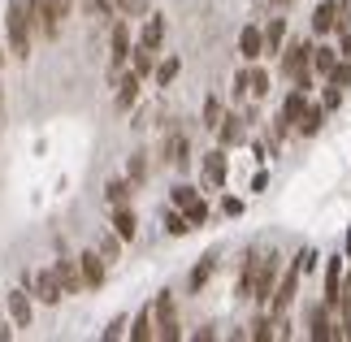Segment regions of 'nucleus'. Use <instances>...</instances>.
<instances>
[{
  "instance_id": "nucleus-1",
  "label": "nucleus",
  "mask_w": 351,
  "mask_h": 342,
  "mask_svg": "<svg viewBox=\"0 0 351 342\" xmlns=\"http://www.w3.org/2000/svg\"><path fill=\"white\" fill-rule=\"evenodd\" d=\"M278 273H282L278 252H247L243 273H239V299H261V304H269V295L278 291Z\"/></svg>"
},
{
  "instance_id": "nucleus-2",
  "label": "nucleus",
  "mask_w": 351,
  "mask_h": 342,
  "mask_svg": "<svg viewBox=\"0 0 351 342\" xmlns=\"http://www.w3.org/2000/svg\"><path fill=\"white\" fill-rule=\"evenodd\" d=\"M317 265V252L313 247H304L300 256H295L291 260V269L287 273H282V282H278V291H274V299H269V312H274V321L282 317V312H287L291 304H295V291H300V278H304V273L308 269H313Z\"/></svg>"
},
{
  "instance_id": "nucleus-3",
  "label": "nucleus",
  "mask_w": 351,
  "mask_h": 342,
  "mask_svg": "<svg viewBox=\"0 0 351 342\" xmlns=\"http://www.w3.org/2000/svg\"><path fill=\"white\" fill-rule=\"evenodd\" d=\"M5 31H9V48L13 57H31V35H35V18H31V5L26 0H13L9 13H5Z\"/></svg>"
},
{
  "instance_id": "nucleus-4",
  "label": "nucleus",
  "mask_w": 351,
  "mask_h": 342,
  "mask_svg": "<svg viewBox=\"0 0 351 342\" xmlns=\"http://www.w3.org/2000/svg\"><path fill=\"white\" fill-rule=\"evenodd\" d=\"M313 48L317 44H304V39H295V44L282 48V74H287L291 83H300L304 91L313 83Z\"/></svg>"
},
{
  "instance_id": "nucleus-5",
  "label": "nucleus",
  "mask_w": 351,
  "mask_h": 342,
  "mask_svg": "<svg viewBox=\"0 0 351 342\" xmlns=\"http://www.w3.org/2000/svg\"><path fill=\"white\" fill-rule=\"evenodd\" d=\"M126 61H130V26L126 22H113V31H109V83L121 78Z\"/></svg>"
},
{
  "instance_id": "nucleus-6",
  "label": "nucleus",
  "mask_w": 351,
  "mask_h": 342,
  "mask_svg": "<svg viewBox=\"0 0 351 342\" xmlns=\"http://www.w3.org/2000/svg\"><path fill=\"white\" fill-rule=\"evenodd\" d=\"M31 5V18H35V31L44 35V39H57L61 31V18H65V9H61V0H26Z\"/></svg>"
},
{
  "instance_id": "nucleus-7",
  "label": "nucleus",
  "mask_w": 351,
  "mask_h": 342,
  "mask_svg": "<svg viewBox=\"0 0 351 342\" xmlns=\"http://www.w3.org/2000/svg\"><path fill=\"white\" fill-rule=\"evenodd\" d=\"M169 199H173V208H182V212H186V221H191V225H204V221H208V204L199 199V191H195V186H186V182H182V186H173V191H169Z\"/></svg>"
},
{
  "instance_id": "nucleus-8",
  "label": "nucleus",
  "mask_w": 351,
  "mask_h": 342,
  "mask_svg": "<svg viewBox=\"0 0 351 342\" xmlns=\"http://www.w3.org/2000/svg\"><path fill=\"white\" fill-rule=\"evenodd\" d=\"M35 286V295L44 299V304H61V295H65V286L57 278V269H44V273H35V278H26Z\"/></svg>"
},
{
  "instance_id": "nucleus-9",
  "label": "nucleus",
  "mask_w": 351,
  "mask_h": 342,
  "mask_svg": "<svg viewBox=\"0 0 351 342\" xmlns=\"http://www.w3.org/2000/svg\"><path fill=\"white\" fill-rule=\"evenodd\" d=\"M304 113H308V95H304V87H295V91L287 95V104H282V126H278V134L291 130V126H300Z\"/></svg>"
},
{
  "instance_id": "nucleus-10",
  "label": "nucleus",
  "mask_w": 351,
  "mask_h": 342,
  "mask_svg": "<svg viewBox=\"0 0 351 342\" xmlns=\"http://www.w3.org/2000/svg\"><path fill=\"white\" fill-rule=\"evenodd\" d=\"M239 57H243V61H261V57H265V26H243V35H239Z\"/></svg>"
},
{
  "instance_id": "nucleus-11",
  "label": "nucleus",
  "mask_w": 351,
  "mask_h": 342,
  "mask_svg": "<svg viewBox=\"0 0 351 342\" xmlns=\"http://www.w3.org/2000/svg\"><path fill=\"white\" fill-rule=\"evenodd\" d=\"M52 269H57V278H61V286H65V295H78V291H83V269H78V260H57V265H52Z\"/></svg>"
},
{
  "instance_id": "nucleus-12",
  "label": "nucleus",
  "mask_w": 351,
  "mask_h": 342,
  "mask_svg": "<svg viewBox=\"0 0 351 342\" xmlns=\"http://www.w3.org/2000/svg\"><path fill=\"white\" fill-rule=\"evenodd\" d=\"M339 13H343V0H321V9H317V18H313V31L317 35H326L339 26Z\"/></svg>"
},
{
  "instance_id": "nucleus-13",
  "label": "nucleus",
  "mask_w": 351,
  "mask_h": 342,
  "mask_svg": "<svg viewBox=\"0 0 351 342\" xmlns=\"http://www.w3.org/2000/svg\"><path fill=\"white\" fill-rule=\"evenodd\" d=\"M239 87L247 91V95H256V100H261V95H269V74L252 65V70H243V74H239Z\"/></svg>"
},
{
  "instance_id": "nucleus-14",
  "label": "nucleus",
  "mask_w": 351,
  "mask_h": 342,
  "mask_svg": "<svg viewBox=\"0 0 351 342\" xmlns=\"http://www.w3.org/2000/svg\"><path fill=\"white\" fill-rule=\"evenodd\" d=\"M113 87H117V108H121V113H126V108H130L134 100H139V74L130 70L126 78H117Z\"/></svg>"
},
{
  "instance_id": "nucleus-15",
  "label": "nucleus",
  "mask_w": 351,
  "mask_h": 342,
  "mask_svg": "<svg viewBox=\"0 0 351 342\" xmlns=\"http://www.w3.org/2000/svg\"><path fill=\"white\" fill-rule=\"evenodd\" d=\"M339 291H343V260L334 256L330 269H326V304H330V308L339 304Z\"/></svg>"
},
{
  "instance_id": "nucleus-16",
  "label": "nucleus",
  "mask_w": 351,
  "mask_h": 342,
  "mask_svg": "<svg viewBox=\"0 0 351 342\" xmlns=\"http://www.w3.org/2000/svg\"><path fill=\"white\" fill-rule=\"evenodd\" d=\"M204 182H208V186H221V182H226V152H221V147L204 156Z\"/></svg>"
},
{
  "instance_id": "nucleus-17",
  "label": "nucleus",
  "mask_w": 351,
  "mask_h": 342,
  "mask_svg": "<svg viewBox=\"0 0 351 342\" xmlns=\"http://www.w3.org/2000/svg\"><path fill=\"white\" fill-rule=\"evenodd\" d=\"M160 39H165V18H160V13H152V18L143 22V31H139V44H143V48H160Z\"/></svg>"
},
{
  "instance_id": "nucleus-18",
  "label": "nucleus",
  "mask_w": 351,
  "mask_h": 342,
  "mask_svg": "<svg viewBox=\"0 0 351 342\" xmlns=\"http://www.w3.org/2000/svg\"><path fill=\"white\" fill-rule=\"evenodd\" d=\"M9 317H13V325H31V299H26V291H9Z\"/></svg>"
},
{
  "instance_id": "nucleus-19",
  "label": "nucleus",
  "mask_w": 351,
  "mask_h": 342,
  "mask_svg": "<svg viewBox=\"0 0 351 342\" xmlns=\"http://www.w3.org/2000/svg\"><path fill=\"white\" fill-rule=\"evenodd\" d=\"M78 269H83V282L87 286H100L104 282V265L96 260V252H83V256H78Z\"/></svg>"
},
{
  "instance_id": "nucleus-20",
  "label": "nucleus",
  "mask_w": 351,
  "mask_h": 342,
  "mask_svg": "<svg viewBox=\"0 0 351 342\" xmlns=\"http://www.w3.org/2000/svg\"><path fill=\"white\" fill-rule=\"evenodd\" d=\"M282 39H287V22L269 18V26H265V52H282Z\"/></svg>"
},
{
  "instance_id": "nucleus-21",
  "label": "nucleus",
  "mask_w": 351,
  "mask_h": 342,
  "mask_svg": "<svg viewBox=\"0 0 351 342\" xmlns=\"http://www.w3.org/2000/svg\"><path fill=\"white\" fill-rule=\"evenodd\" d=\"M165 160H169L173 169H186V160H191V156H186V139H182V134H173V139L165 143Z\"/></svg>"
},
{
  "instance_id": "nucleus-22",
  "label": "nucleus",
  "mask_w": 351,
  "mask_h": 342,
  "mask_svg": "<svg viewBox=\"0 0 351 342\" xmlns=\"http://www.w3.org/2000/svg\"><path fill=\"white\" fill-rule=\"evenodd\" d=\"M334 65H339V52H334V48H313V70H317V74L330 78Z\"/></svg>"
},
{
  "instance_id": "nucleus-23",
  "label": "nucleus",
  "mask_w": 351,
  "mask_h": 342,
  "mask_svg": "<svg viewBox=\"0 0 351 342\" xmlns=\"http://www.w3.org/2000/svg\"><path fill=\"white\" fill-rule=\"evenodd\" d=\"M130 338H134V342H147V338H156V330H152V308H143L139 317H134V330H130Z\"/></svg>"
},
{
  "instance_id": "nucleus-24",
  "label": "nucleus",
  "mask_w": 351,
  "mask_h": 342,
  "mask_svg": "<svg viewBox=\"0 0 351 342\" xmlns=\"http://www.w3.org/2000/svg\"><path fill=\"white\" fill-rule=\"evenodd\" d=\"M113 230H117V239H134V212L126 208V204L113 212Z\"/></svg>"
},
{
  "instance_id": "nucleus-25",
  "label": "nucleus",
  "mask_w": 351,
  "mask_h": 342,
  "mask_svg": "<svg viewBox=\"0 0 351 342\" xmlns=\"http://www.w3.org/2000/svg\"><path fill=\"white\" fill-rule=\"evenodd\" d=\"M217 134H221V147H230V143H243V126H239V117H221Z\"/></svg>"
},
{
  "instance_id": "nucleus-26",
  "label": "nucleus",
  "mask_w": 351,
  "mask_h": 342,
  "mask_svg": "<svg viewBox=\"0 0 351 342\" xmlns=\"http://www.w3.org/2000/svg\"><path fill=\"white\" fill-rule=\"evenodd\" d=\"M313 338H317V342L334 338V325H330V304H326V308H321L317 317H313Z\"/></svg>"
},
{
  "instance_id": "nucleus-27",
  "label": "nucleus",
  "mask_w": 351,
  "mask_h": 342,
  "mask_svg": "<svg viewBox=\"0 0 351 342\" xmlns=\"http://www.w3.org/2000/svg\"><path fill=\"white\" fill-rule=\"evenodd\" d=\"M152 52H156V48H143V44L134 48V74H139V78L156 70V57H152Z\"/></svg>"
},
{
  "instance_id": "nucleus-28",
  "label": "nucleus",
  "mask_w": 351,
  "mask_h": 342,
  "mask_svg": "<svg viewBox=\"0 0 351 342\" xmlns=\"http://www.w3.org/2000/svg\"><path fill=\"white\" fill-rule=\"evenodd\" d=\"M321 121H326V108H308L304 121H300L295 130H300V134H317V130H321Z\"/></svg>"
},
{
  "instance_id": "nucleus-29",
  "label": "nucleus",
  "mask_w": 351,
  "mask_h": 342,
  "mask_svg": "<svg viewBox=\"0 0 351 342\" xmlns=\"http://www.w3.org/2000/svg\"><path fill=\"white\" fill-rule=\"evenodd\" d=\"M104 195H109V204H113V208H121V204L130 199V182H121V178H117V182H109V186H104Z\"/></svg>"
},
{
  "instance_id": "nucleus-30",
  "label": "nucleus",
  "mask_w": 351,
  "mask_h": 342,
  "mask_svg": "<svg viewBox=\"0 0 351 342\" xmlns=\"http://www.w3.org/2000/svg\"><path fill=\"white\" fill-rule=\"evenodd\" d=\"M165 230H169L173 239H182L186 230H191V221H186V212H169V217H165Z\"/></svg>"
},
{
  "instance_id": "nucleus-31",
  "label": "nucleus",
  "mask_w": 351,
  "mask_h": 342,
  "mask_svg": "<svg viewBox=\"0 0 351 342\" xmlns=\"http://www.w3.org/2000/svg\"><path fill=\"white\" fill-rule=\"evenodd\" d=\"M343 312V330H351V282H343V291H339V304H334Z\"/></svg>"
},
{
  "instance_id": "nucleus-32",
  "label": "nucleus",
  "mask_w": 351,
  "mask_h": 342,
  "mask_svg": "<svg viewBox=\"0 0 351 342\" xmlns=\"http://www.w3.org/2000/svg\"><path fill=\"white\" fill-rule=\"evenodd\" d=\"M173 78H178V61L169 57V61H160V65H156V83L165 87V83H173Z\"/></svg>"
},
{
  "instance_id": "nucleus-33",
  "label": "nucleus",
  "mask_w": 351,
  "mask_h": 342,
  "mask_svg": "<svg viewBox=\"0 0 351 342\" xmlns=\"http://www.w3.org/2000/svg\"><path fill=\"white\" fill-rule=\"evenodd\" d=\"M204 126H208V130H217V126H221V104H217V100H208V104H204Z\"/></svg>"
},
{
  "instance_id": "nucleus-34",
  "label": "nucleus",
  "mask_w": 351,
  "mask_h": 342,
  "mask_svg": "<svg viewBox=\"0 0 351 342\" xmlns=\"http://www.w3.org/2000/svg\"><path fill=\"white\" fill-rule=\"evenodd\" d=\"M208 273H213V256L204 260V265H195V273H191V286H195V291H199V286L208 282Z\"/></svg>"
},
{
  "instance_id": "nucleus-35",
  "label": "nucleus",
  "mask_w": 351,
  "mask_h": 342,
  "mask_svg": "<svg viewBox=\"0 0 351 342\" xmlns=\"http://www.w3.org/2000/svg\"><path fill=\"white\" fill-rule=\"evenodd\" d=\"M126 173H130V182H143V173H147V165H143V156H134L130 165H126Z\"/></svg>"
},
{
  "instance_id": "nucleus-36",
  "label": "nucleus",
  "mask_w": 351,
  "mask_h": 342,
  "mask_svg": "<svg viewBox=\"0 0 351 342\" xmlns=\"http://www.w3.org/2000/svg\"><path fill=\"white\" fill-rule=\"evenodd\" d=\"M87 9L91 18H109V0H87Z\"/></svg>"
},
{
  "instance_id": "nucleus-37",
  "label": "nucleus",
  "mask_w": 351,
  "mask_h": 342,
  "mask_svg": "<svg viewBox=\"0 0 351 342\" xmlns=\"http://www.w3.org/2000/svg\"><path fill=\"white\" fill-rule=\"evenodd\" d=\"M339 100H343V87H326V108H339Z\"/></svg>"
},
{
  "instance_id": "nucleus-38",
  "label": "nucleus",
  "mask_w": 351,
  "mask_h": 342,
  "mask_svg": "<svg viewBox=\"0 0 351 342\" xmlns=\"http://www.w3.org/2000/svg\"><path fill=\"white\" fill-rule=\"evenodd\" d=\"M117 5H121V13H139L147 0H117Z\"/></svg>"
},
{
  "instance_id": "nucleus-39",
  "label": "nucleus",
  "mask_w": 351,
  "mask_h": 342,
  "mask_svg": "<svg viewBox=\"0 0 351 342\" xmlns=\"http://www.w3.org/2000/svg\"><path fill=\"white\" fill-rule=\"evenodd\" d=\"M343 57L351 61V31H343Z\"/></svg>"
},
{
  "instance_id": "nucleus-40",
  "label": "nucleus",
  "mask_w": 351,
  "mask_h": 342,
  "mask_svg": "<svg viewBox=\"0 0 351 342\" xmlns=\"http://www.w3.org/2000/svg\"><path fill=\"white\" fill-rule=\"evenodd\" d=\"M0 65H5V48H0Z\"/></svg>"
},
{
  "instance_id": "nucleus-41",
  "label": "nucleus",
  "mask_w": 351,
  "mask_h": 342,
  "mask_svg": "<svg viewBox=\"0 0 351 342\" xmlns=\"http://www.w3.org/2000/svg\"><path fill=\"white\" fill-rule=\"evenodd\" d=\"M274 5H291V0H274Z\"/></svg>"
}]
</instances>
